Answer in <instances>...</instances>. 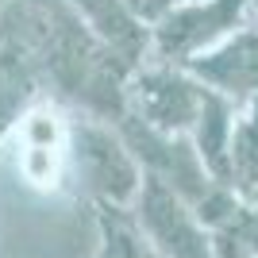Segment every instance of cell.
Wrapping results in <instances>:
<instances>
[{
	"label": "cell",
	"mask_w": 258,
	"mask_h": 258,
	"mask_svg": "<svg viewBox=\"0 0 258 258\" xmlns=\"http://www.w3.org/2000/svg\"><path fill=\"white\" fill-rule=\"evenodd\" d=\"M197 119H201V154H205V162L212 166L216 173H224L227 170L224 147H227V131H231V123H227V108L220 104L212 93H205V97H201V112H197Z\"/></svg>",
	"instance_id": "52a82bcc"
},
{
	"label": "cell",
	"mask_w": 258,
	"mask_h": 258,
	"mask_svg": "<svg viewBox=\"0 0 258 258\" xmlns=\"http://www.w3.org/2000/svg\"><path fill=\"white\" fill-rule=\"evenodd\" d=\"M77 8L85 12L89 27H97V35L108 43V50H116L123 62L139 58L147 35L139 27V16L127 8V0H77Z\"/></svg>",
	"instance_id": "8992f818"
},
{
	"label": "cell",
	"mask_w": 258,
	"mask_h": 258,
	"mask_svg": "<svg viewBox=\"0 0 258 258\" xmlns=\"http://www.w3.org/2000/svg\"><path fill=\"white\" fill-rule=\"evenodd\" d=\"M143 212H147V224H151L154 239H158V243L170 250L173 258H208L205 235H201V231H197V224L185 216V208L173 201V193H166L158 181L147 185Z\"/></svg>",
	"instance_id": "5b68a950"
},
{
	"label": "cell",
	"mask_w": 258,
	"mask_h": 258,
	"mask_svg": "<svg viewBox=\"0 0 258 258\" xmlns=\"http://www.w3.org/2000/svg\"><path fill=\"white\" fill-rule=\"evenodd\" d=\"M77 162H81L89 185H93L97 193L112 197V201H127V197H135V189H139L135 162H131L127 151L100 127L77 131Z\"/></svg>",
	"instance_id": "7a4b0ae2"
},
{
	"label": "cell",
	"mask_w": 258,
	"mask_h": 258,
	"mask_svg": "<svg viewBox=\"0 0 258 258\" xmlns=\"http://www.w3.org/2000/svg\"><path fill=\"white\" fill-rule=\"evenodd\" d=\"M23 177L35 185H54L58 166H62V147H23Z\"/></svg>",
	"instance_id": "ba28073f"
},
{
	"label": "cell",
	"mask_w": 258,
	"mask_h": 258,
	"mask_svg": "<svg viewBox=\"0 0 258 258\" xmlns=\"http://www.w3.org/2000/svg\"><path fill=\"white\" fill-rule=\"evenodd\" d=\"M201 97H205V89H193L189 81H181L173 74H143L139 81L143 116L162 131L189 127L197 119V112H201Z\"/></svg>",
	"instance_id": "277c9868"
},
{
	"label": "cell",
	"mask_w": 258,
	"mask_h": 258,
	"mask_svg": "<svg viewBox=\"0 0 258 258\" xmlns=\"http://www.w3.org/2000/svg\"><path fill=\"white\" fill-rule=\"evenodd\" d=\"M189 70L224 93H258V31H239L208 46L189 58Z\"/></svg>",
	"instance_id": "3957f363"
},
{
	"label": "cell",
	"mask_w": 258,
	"mask_h": 258,
	"mask_svg": "<svg viewBox=\"0 0 258 258\" xmlns=\"http://www.w3.org/2000/svg\"><path fill=\"white\" fill-rule=\"evenodd\" d=\"M247 8V0H193V4H181V8H170L158 16V27H154V46H158L162 58H177V62H189L197 54H205L208 46H216L227 31H235L239 16Z\"/></svg>",
	"instance_id": "6da1fadb"
}]
</instances>
